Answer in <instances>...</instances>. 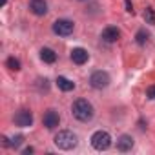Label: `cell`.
I'll return each mask as SVG.
<instances>
[{
  "label": "cell",
  "instance_id": "3957f363",
  "mask_svg": "<svg viewBox=\"0 0 155 155\" xmlns=\"http://www.w3.org/2000/svg\"><path fill=\"white\" fill-rule=\"evenodd\" d=\"M91 146L97 150V151H104L111 146V135L104 130H99L91 135Z\"/></svg>",
  "mask_w": 155,
  "mask_h": 155
},
{
  "label": "cell",
  "instance_id": "6da1fadb",
  "mask_svg": "<svg viewBox=\"0 0 155 155\" xmlns=\"http://www.w3.org/2000/svg\"><path fill=\"white\" fill-rule=\"evenodd\" d=\"M71 113L77 120H81V122H90L95 115V110L91 106V102H88L86 99H79V101H75L73 106H71Z\"/></svg>",
  "mask_w": 155,
  "mask_h": 155
},
{
  "label": "cell",
  "instance_id": "ac0fdd59",
  "mask_svg": "<svg viewBox=\"0 0 155 155\" xmlns=\"http://www.w3.org/2000/svg\"><path fill=\"white\" fill-rule=\"evenodd\" d=\"M146 95H148V99L155 101V86H150V88L146 90Z\"/></svg>",
  "mask_w": 155,
  "mask_h": 155
},
{
  "label": "cell",
  "instance_id": "e0dca14e",
  "mask_svg": "<svg viewBox=\"0 0 155 155\" xmlns=\"http://www.w3.org/2000/svg\"><path fill=\"white\" fill-rule=\"evenodd\" d=\"M22 140H24V137H22V135H17V137H13V139H11L9 146H13V148H18V146L22 144Z\"/></svg>",
  "mask_w": 155,
  "mask_h": 155
},
{
  "label": "cell",
  "instance_id": "277c9868",
  "mask_svg": "<svg viewBox=\"0 0 155 155\" xmlns=\"http://www.w3.org/2000/svg\"><path fill=\"white\" fill-rule=\"evenodd\" d=\"M90 84L95 90H104V88L110 86V75L106 71H101V69L99 71H93L91 77H90Z\"/></svg>",
  "mask_w": 155,
  "mask_h": 155
},
{
  "label": "cell",
  "instance_id": "7a4b0ae2",
  "mask_svg": "<svg viewBox=\"0 0 155 155\" xmlns=\"http://www.w3.org/2000/svg\"><path fill=\"white\" fill-rule=\"evenodd\" d=\"M77 142H79V139H77V135L69 130H62L55 135V146L58 150H64V151H69L77 146Z\"/></svg>",
  "mask_w": 155,
  "mask_h": 155
},
{
  "label": "cell",
  "instance_id": "9c48e42d",
  "mask_svg": "<svg viewBox=\"0 0 155 155\" xmlns=\"http://www.w3.org/2000/svg\"><path fill=\"white\" fill-rule=\"evenodd\" d=\"M29 9H31L33 15H37V17H44V15L48 13V2H46V0H31Z\"/></svg>",
  "mask_w": 155,
  "mask_h": 155
},
{
  "label": "cell",
  "instance_id": "8fae6325",
  "mask_svg": "<svg viewBox=\"0 0 155 155\" xmlns=\"http://www.w3.org/2000/svg\"><path fill=\"white\" fill-rule=\"evenodd\" d=\"M133 148V139L131 135H120L117 139V150L119 151H130Z\"/></svg>",
  "mask_w": 155,
  "mask_h": 155
},
{
  "label": "cell",
  "instance_id": "30bf717a",
  "mask_svg": "<svg viewBox=\"0 0 155 155\" xmlns=\"http://www.w3.org/2000/svg\"><path fill=\"white\" fill-rule=\"evenodd\" d=\"M102 40L104 42H108V44H113V42H117L119 40V37H120V31L115 28V26H108L104 31H102Z\"/></svg>",
  "mask_w": 155,
  "mask_h": 155
},
{
  "label": "cell",
  "instance_id": "52a82bcc",
  "mask_svg": "<svg viewBox=\"0 0 155 155\" xmlns=\"http://www.w3.org/2000/svg\"><path fill=\"white\" fill-rule=\"evenodd\" d=\"M58 122H60V117H58V113H57L55 110H48V111L44 113V117H42V124H44L48 130H55V128L58 126Z\"/></svg>",
  "mask_w": 155,
  "mask_h": 155
},
{
  "label": "cell",
  "instance_id": "8992f818",
  "mask_svg": "<svg viewBox=\"0 0 155 155\" xmlns=\"http://www.w3.org/2000/svg\"><path fill=\"white\" fill-rule=\"evenodd\" d=\"M15 124L20 128H29L33 124V113L29 110H20L15 115Z\"/></svg>",
  "mask_w": 155,
  "mask_h": 155
},
{
  "label": "cell",
  "instance_id": "5b68a950",
  "mask_svg": "<svg viewBox=\"0 0 155 155\" xmlns=\"http://www.w3.org/2000/svg\"><path fill=\"white\" fill-rule=\"evenodd\" d=\"M73 29H75V24L71 20H68V18H58V20L53 22V33L55 35L68 37V35L73 33Z\"/></svg>",
  "mask_w": 155,
  "mask_h": 155
},
{
  "label": "cell",
  "instance_id": "4fadbf2b",
  "mask_svg": "<svg viewBox=\"0 0 155 155\" xmlns=\"http://www.w3.org/2000/svg\"><path fill=\"white\" fill-rule=\"evenodd\" d=\"M57 86L62 91H73L75 90V82H71L69 79H66V77H58V79H57Z\"/></svg>",
  "mask_w": 155,
  "mask_h": 155
},
{
  "label": "cell",
  "instance_id": "9a60e30c",
  "mask_svg": "<svg viewBox=\"0 0 155 155\" xmlns=\"http://www.w3.org/2000/svg\"><path fill=\"white\" fill-rule=\"evenodd\" d=\"M6 66H8L9 69H13V71H18V69H20V60L15 58V57H9V58L6 60Z\"/></svg>",
  "mask_w": 155,
  "mask_h": 155
},
{
  "label": "cell",
  "instance_id": "7c38bea8",
  "mask_svg": "<svg viewBox=\"0 0 155 155\" xmlns=\"http://www.w3.org/2000/svg\"><path fill=\"white\" fill-rule=\"evenodd\" d=\"M40 58L46 62V64H53L57 60V53L51 49V48H42L40 49Z\"/></svg>",
  "mask_w": 155,
  "mask_h": 155
},
{
  "label": "cell",
  "instance_id": "2e32d148",
  "mask_svg": "<svg viewBox=\"0 0 155 155\" xmlns=\"http://www.w3.org/2000/svg\"><path fill=\"white\" fill-rule=\"evenodd\" d=\"M135 40H137V44H146V40H148V33L144 31V29H139L137 31V35H135Z\"/></svg>",
  "mask_w": 155,
  "mask_h": 155
},
{
  "label": "cell",
  "instance_id": "ffe728a7",
  "mask_svg": "<svg viewBox=\"0 0 155 155\" xmlns=\"http://www.w3.org/2000/svg\"><path fill=\"white\" fill-rule=\"evenodd\" d=\"M24 153H26V155H29V153H33V148H26V150H24Z\"/></svg>",
  "mask_w": 155,
  "mask_h": 155
},
{
  "label": "cell",
  "instance_id": "ba28073f",
  "mask_svg": "<svg viewBox=\"0 0 155 155\" xmlns=\"http://www.w3.org/2000/svg\"><path fill=\"white\" fill-rule=\"evenodd\" d=\"M71 60L75 62V64H79V66H82V64H86L88 62V58H90V53L84 49V48H75V49H71Z\"/></svg>",
  "mask_w": 155,
  "mask_h": 155
},
{
  "label": "cell",
  "instance_id": "5bb4252c",
  "mask_svg": "<svg viewBox=\"0 0 155 155\" xmlns=\"http://www.w3.org/2000/svg\"><path fill=\"white\" fill-rule=\"evenodd\" d=\"M144 20H146V24L155 26V11H153L151 8H146V9H144Z\"/></svg>",
  "mask_w": 155,
  "mask_h": 155
},
{
  "label": "cell",
  "instance_id": "d6986e66",
  "mask_svg": "<svg viewBox=\"0 0 155 155\" xmlns=\"http://www.w3.org/2000/svg\"><path fill=\"white\" fill-rule=\"evenodd\" d=\"M124 2H126V11H128V13H133V8H131V2H130V0H124Z\"/></svg>",
  "mask_w": 155,
  "mask_h": 155
}]
</instances>
